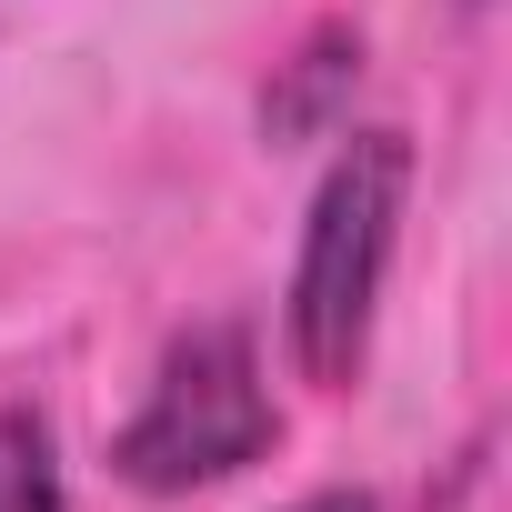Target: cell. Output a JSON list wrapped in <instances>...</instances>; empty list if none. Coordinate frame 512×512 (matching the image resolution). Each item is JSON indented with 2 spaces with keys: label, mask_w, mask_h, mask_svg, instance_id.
<instances>
[{
  "label": "cell",
  "mask_w": 512,
  "mask_h": 512,
  "mask_svg": "<svg viewBox=\"0 0 512 512\" xmlns=\"http://www.w3.org/2000/svg\"><path fill=\"white\" fill-rule=\"evenodd\" d=\"M402 191H412V141L402 131H352L312 191L302 251H292V362L342 392L372 352V312H382V272H392V241H402Z\"/></svg>",
  "instance_id": "1"
},
{
  "label": "cell",
  "mask_w": 512,
  "mask_h": 512,
  "mask_svg": "<svg viewBox=\"0 0 512 512\" xmlns=\"http://www.w3.org/2000/svg\"><path fill=\"white\" fill-rule=\"evenodd\" d=\"M272 392H262V352L241 322H191L171 332L141 412L111 432V472L131 492H211L231 472H251L272 452Z\"/></svg>",
  "instance_id": "2"
},
{
  "label": "cell",
  "mask_w": 512,
  "mask_h": 512,
  "mask_svg": "<svg viewBox=\"0 0 512 512\" xmlns=\"http://www.w3.org/2000/svg\"><path fill=\"white\" fill-rule=\"evenodd\" d=\"M0 512H71V492H61V442H51V422H41L31 402L0 412Z\"/></svg>",
  "instance_id": "3"
},
{
  "label": "cell",
  "mask_w": 512,
  "mask_h": 512,
  "mask_svg": "<svg viewBox=\"0 0 512 512\" xmlns=\"http://www.w3.org/2000/svg\"><path fill=\"white\" fill-rule=\"evenodd\" d=\"M292 512H372L362 492H312V502H292Z\"/></svg>",
  "instance_id": "4"
}]
</instances>
